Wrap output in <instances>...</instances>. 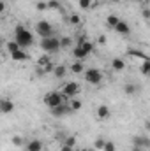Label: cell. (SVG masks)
<instances>
[{
  "mask_svg": "<svg viewBox=\"0 0 150 151\" xmlns=\"http://www.w3.org/2000/svg\"><path fill=\"white\" fill-rule=\"evenodd\" d=\"M7 49H9V53H14V51L21 49V47L18 46V42H16V40H11V42H7Z\"/></svg>",
  "mask_w": 150,
  "mask_h": 151,
  "instance_id": "cell-24",
  "label": "cell"
},
{
  "mask_svg": "<svg viewBox=\"0 0 150 151\" xmlns=\"http://www.w3.org/2000/svg\"><path fill=\"white\" fill-rule=\"evenodd\" d=\"M0 46H2V39H0Z\"/></svg>",
  "mask_w": 150,
  "mask_h": 151,
  "instance_id": "cell-43",
  "label": "cell"
},
{
  "mask_svg": "<svg viewBox=\"0 0 150 151\" xmlns=\"http://www.w3.org/2000/svg\"><path fill=\"white\" fill-rule=\"evenodd\" d=\"M127 55L133 56V58H140V60H147V55L140 49H127Z\"/></svg>",
  "mask_w": 150,
  "mask_h": 151,
  "instance_id": "cell-18",
  "label": "cell"
},
{
  "mask_svg": "<svg viewBox=\"0 0 150 151\" xmlns=\"http://www.w3.org/2000/svg\"><path fill=\"white\" fill-rule=\"evenodd\" d=\"M12 144H14L16 148H20V146H23V139L16 135V137H12Z\"/></svg>",
  "mask_w": 150,
  "mask_h": 151,
  "instance_id": "cell-32",
  "label": "cell"
},
{
  "mask_svg": "<svg viewBox=\"0 0 150 151\" xmlns=\"http://www.w3.org/2000/svg\"><path fill=\"white\" fill-rule=\"evenodd\" d=\"M111 116V111H110V107L106 106V104H101L99 107H97V118L99 119H108Z\"/></svg>",
  "mask_w": 150,
  "mask_h": 151,
  "instance_id": "cell-11",
  "label": "cell"
},
{
  "mask_svg": "<svg viewBox=\"0 0 150 151\" xmlns=\"http://www.w3.org/2000/svg\"><path fill=\"white\" fill-rule=\"evenodd\" d=\"M133 151H145L143 148H138V146H133Z\"/></svg>",
  "mask_w": 150,
  "mask_h": 151,
  "instance_id": "cell-38",
  "label": "cell"
},
{
  "mask_svg": "<svg viewBox=\"0 0 150 151\" xmlns=\"http://www.w3.org/2000/svg\"><path fill=\"white\" fill-rule=\"evenodd\" d=\"M14 111V102L9 99H0V113L2 114H9Z\"/></svg>",
  "mask_w": 150,
  "mask_h": 151,
  "instance_id": "cell-8",
  "label": "cell"
},
{
  "mask_svg": "<svg viewBox=\"0 0 150 151\" xmlns=\"http://www.w3.org/2000/svg\"><path fill=\"white\" fill-rule=\"evenodd\" d=\"M111 67H113V70L122 72V70L125 69V62H124L122 58H113V60H111Z\"/></svg>",
  "mask_w": 150,
  "mask_h": 151,
  "instance_id": "cell-15",
  "label": "cell"
},
{
  "mask_svg": "<svg viewBox=\"0 0 150 151\" xmlns=\"http://www.w3.org/2000/svg\"><path fill=\"white\" fill-rule=\"evenodd\" d=\"M133 146H138V148H143V150H147L150 146V139L147 135H136L134 139H133Z\"/></svg>",
  "mask_w": 150,
  "mask_h": 151,
  "instance_id": "cell-9",
  "label": "cell"
},
{
  "mask_svg": "<svg viewBox=\"0 0 150 151\" xmlns=\"http://www.w3.org/2000/svg\"><path fill=\"white\" fill-rule=\"evenodd\" d=\"M64 102H67V100H66L64 95L58 93V91H50V93H46V97H44V104H46V107H50V109H53V107H57V106H60V104H64Z\"/></svg>",
  "mask_w": 150,
  "mask_h": 151,
  "instance_id": "cell-3",
  "label": "cell"
},
{
  "mask_svg": "<svg viewBox=\"0 0 150 151\" xmlns=\"http://www.w3.org/2000/svg\"><path fill=\"white\" fill-rule=\"evenodd\" d=\"M71 46H73V40H71V37L60 39V47H71Z\"/></svg>",
  "mask_w": 150,
  "mask_h": 151,
  "instance_id": "cell-26",
  "label": "cell"
},
{
  "mask_svg": "<svg viewBox=\"0 0 150 151\" xmlns=\"http://www.w3.org/2000/svg\"><path fill=\"white\" fill-rule=\"evenodd\" d=\"M120 21V18L117 16V14H108V18H106V27L108 28H115V25Z\"/></svg>",
  "mask_w": 150,
  "mask_h": 151,
  "instance_id": "cell-19",
  "label": "cell"
},
{
  "mask_svg": "<svg viewBox=\"0 0 150 151\" xmlns=\"http://www.w3.org/2000/svg\"><path fill=\"white\" fill-rule=\"evenodd\" d=\"M36 7H37V11H46V9H48L46 2H37V5H36Z\"/></svg>",
  "mask_w": 150,
  "mask_h": 151,
  "instance_id": "cell-33",
  "label": "cell"
},
{
  "mask_svg": "<svg viewBox=\"0 0 150 151\" xmlns=\"http://www.w3.org/2000/svg\"><path fill=\"white\" fill-rule=\"evenodd\" d=\"M60 93L64 95L66 100L71 99V97H76V95L79 93V84H78L76 81H69V83H66V84L62 86V91H60Z\"/></svg>",
  "mask_w": 150,
  "mask_h": 151,
  "instance_id": "cell-5",
  "label": "cell"
},
{
  "mask_svg": "<svg viewBox=\"0 0 150 151\" xmlns=\"http://www.w3.org/2000/svg\"><path fill=\"white\" fill-rule=\"evenodd\" d=\"M149 70H150V62H149V58H147V60H143V65H141V74L147 76V74H149Z\"/></svg>",
  "mask_w": 150,
  "mask_h": 151,
  "instance_id": "cell-27",
  "label": "cell"
},
{
  "mask_svg": "<svg viewBox=\"0 0 150 151\" xmlns=\"http://www.w3.org/2000/svg\"><path fill=\"white\" fill-rule=\"evenodd\" d=\"M73 56H74L76 60H79V62H81L83 58H87V56H88V53L85 51V47H83V46H79V44H78L74 49H73Z\"/></svg>",
  "mask_w": 150,
  "mask_h": 151,
  "instance_id": "cell-12",
  "label": "cell"
},
{
  "mask_svg": "<svg viewBox=\"0 0 150 151\" xmlns=\"http://www.w3.org/2000/svg\"><path fill=\"white\" fill-rule=\"evenodd\" d=\"M14 40L18 42V46L21 49H25V47H28V46L34 44V34L28 28H25L23 25H18L14 28Z\"/></svg>",
  "mask_w": 150,
  "mask_h": 151,
  "instance_id": "cell-1",
  "label": "cell"
},
{
  "mask_svg": "<svg viewBox=\"0 0 150 151\" xmlns=\"http://www.w3.org/2000/svg\"><path fill=\"white\" fill-rule=\"evenodd\" d=\"M67 104H69V107H71V113L79 111V109H81V106H83L79 99H73V100H71V102H67Z\"/></svg>",
  "mask_w": 150,
  "mask_h": 151,
  "instance_id": "cell-21",
  "label": "cell"
},
{
  "mask_svg": "<svg viewBox=\"0 0 150 151\" xmlns=\"http://www.w3.org/2000/svg\"><path fill=\"white\" fill-rule=\"evenodd\" d=\"M111 2H120V0H111Z\"/></svg>",
  "mask_w": 150,
  "mask_h": 151,
  "instance_id": "cell-40",
  "label": "cell"
},
{
  "mask_svg": "<svg viewBox=\"0 0 150 151\" xmlns=\"http://www.w3.org/2000/svg\"><path fill=\"white\" fill-rule=\"evenodd\" d=\"M11 58H12V62H25L28 56H27V53L23 49H18V51L11 53Z\"/></svg>",
  "mask_w": 150,
  "mask_h": 151,
  "instance_id": "cell-13",
  "label": "cell"
},
{
  "mask_svg": "<svg viewBox=\"0 0 150 151\" xmlns=\"http://www.w3.org/2000/svg\"><path fill=\"white\" fill-rule=\"evenodd\" d=\"M53 116H57V118H64V116H67V114L71 113V107H69V104L67 102H64V104H60V106H57V107H53V109H50Z\"/></svg>",
  "mask_w": 150,
  "mask_h": 151,
  "instance_id": "cell-7",
  "label": "cell"
},
{
  "mask_svg": "<svg viewBox=\"0 0 150 151\" xmlns=\"http://www.w3.org/2000/svg\"><path fill=\"white\" fill-rule=\"evenodd\" d=\"M41 47H42V51H44L46 55H53V53H57V51L60 49V39L55 37V35L42 39V40H41Z\"/></svg>",
  "mask_w": 150,
  "mask_h": 151,
  "instance_id": "cell-2",
  "label": "cell"
},
{
  "mask_svg": "<svg viewBox=\"0 0 150 151\" xmlns=\"http://www.w3.org/2000/svg\"><path fill=\"white\" fill-rule=\"evenodd\" d=\"M124 91H125L127 95H134V93H138V91H140V86H138V84H134V83H127V84L124 86Z\"/></svg>",
  "mask_w": 150,
  "mask_h": 151,
  "instance_id": "cell-16",
  "label": "cell"
},
{
  "mask_svg": "<svg viewBox=\"0 0 150 151\" xmlns=\"http://www.w3.org/2000/svg\"><path fill=\"white\" fill-rule=\"evenodd\" d=\"M129 2H140V0H129Z\"/></svg>",
  "mask_w": 150,
  "mask_h": 151,
  "instance_id": "cell-39",
  "label": "cell"
},
{
  "mask_svg": "<svg viewBox=\"0 0 150 151\" xmlns=\"http://www.w3.org/2000/svg\"><path fill=\"white\" fill-rule=\"evenodd\" d=\"M27 151H42V142L39 139H32L27 144Z\"/></svg>",
  "mask_w": 150,
  "mask_h": 151,
  "instance_id": "cell-14",
  "label": "cell"
},
{
  "mask_svg": "<svg viewBox=\"0 0 150 151\" xmlns=\"http://www.w3.org/2000/svg\"><path fill=\"white\" fill-rule=\"evenodd\" d=\"M99 42H101V44H104V42H106V37H104V35H101V37H99Z\"/></svg>",
  "mask_w": 150,
  "mask_h": 151,
  "instance_id": "cell-37",
  "label": "cell"
},
{
  "mask_svg": "<svg viewBox=\"0 0 150 151\" xmlns=\"http://www.w3.org/2000/svg\"><path fill=\"white\" fill-rule=\"evenodd\" d=\"M0 63H2V56H0Z\"/></svg>",
  "mask_w": 150,
  "mask_h": 151,
  "instance_id": "cell-42",
  "label": "cell"
},
{
  "mask_svg": "<svg viewBox=\"0 0 150 151\" xmlns=\"http://www.w3.org/2000/svg\"><path fill=\"white\" fill-rule=\"evenodd\" d=\"M36 32L41 39H46V37H51L53 35V27L48 23V21H39L36 25Z\"/></svg>",
  "mask_w": 150,
  "mask_h": 151,
  "instance_id": "cell-6",
  "label": "cell"
},
{
  "mask_svg": "<svg viewBox=\"0 0 150 151\" xmlns=\"http://www.w3.org/2000/svg\"><path fill=\"white\" fill-rule=\"evenodd\" d=\"M79 21H81V19H79V16H78V14H71V16H69V23H71V25L78 27V25H79Z\"/></svg>",
  "mask_w": 150,
  "mask_h": 151,
  "instance_id": "cell-29",
  "label": "cell"
},
{
  "mask_svg": "<svg viewBox=\"0 0 150 151\" xmlns=\"http://www.w3.org/2000/svg\"><path fill=\"white\" fill-rule=\"evenodd\" d=\"M71 72H73V74H83V72H85V69H83V63H81L79 60H76L74 63L71 65Z\"/></svg>",
  "mask_w": 150,
  "mask_h": 151,
  "instance_id": "cell-20",
  "label": "cell"
},
{
  "mask_svg": "<svg viewBox=\"0 0 150 151\" xmlns=\"http://www.w3.org/2000/svg\"><path fill=\"white\" fill-rule=\"evenodd\" d=\"M5 9H7V5H5V2L4 0H0V16L5 12Z\"/></svg>",
  "mask_w": 150,
  "mask_h": 151,
  "instance_id": "cell-34",
  "label": "cell"
},
{
  "mask_svg": "<svg viewBox=\"0 0 150 151\" xmlns=\"http://www.w3.org/2000/svg\"><path fill=\"white\" fill-rule=\"evenodd\" d=\"M60 151H73V148H69V146H62V150Z\"/></svg>",
  "mask_w": 150,
  "mask_h": 151,
  "instance_id": "cell-36",
  "label": "cell"
},
{
  "mask_svg": "<svg viewBox=\"0 0 150 151\" xmlns=\"http://www.w3.org/2000/svg\"><path fill=\"white\" fill-rule=\"evenodd\" d=\"M149 16H150L149 9H145V11H143V18H145V19H149Z\"/></svg>",
  "mask_w": 150,
  "mask_h": 151,
  "instance_id": "cell-35",
  "label": "cell"
},
{
  "mask_svg": "<svg viewBox=\"0 0 150 151\" xmlns=\"http://www.w3.org/2000/svg\"><path fill=\"white\" fill-rule=\"evenodd\" d=\"M46 5H48V9H55V11L60 9V2L58 0H50V2H46Z\"/></svg>",
  "mask_w": 150,
  "mask_h": 151,
  "instance_id": "cell-25",
  "label": "cell"
},
{
  "mask_svg": "<svg viewBox=\"0 0 150 151\" xmlns=\"http://www.w3.org/2000/svg\"><path fill=\"white\" fill-rule=\"evenodd\" d=\"M113 30H115L117 34H120V35H129V34H131V28H129V25H127L125 21H122V19H120V21L115 25V28H113Z\"/></svg>",
  "mask_w": 150,
  "mask_h": 151,
  "instance_id": "cell-10",
  "label": "cell"
},
{
  "mask_svg": "<svg viewBox=\"0 0 150 151\" xmlns=\"http://www.w3.org/2000/svg\"><path fill=\"white\" fill-rule=\"evenodd\" d=\"M64 146L74 148V146H76V137H67V139H66V142H64Z\"/></svg>",
  "mask_w": 150,
  "mask_h": 151,
  "instance_id": "cell-30",
  "label": "cell"
},
{
  "mask_svg": "<svg viewBox=\"0 0 150 151\" xmlns=\"http://www.w3.org/2000/svg\"><path fill=\"white\" fill-rule=\"evenodd\" d=\"M48 63H51V58H50V55H44V56H41L37 60V67L39 69H44Z\"/></svg>",
  "mask_w": 150,
  "mask_h": 151,
  "instance_id": "cell-22",
  "label": "cell"
},
{
  "mask_svg": "<svg viewBox=\"0 0 150 151\" xmlns=\"http://www.w3.org/2000/svg\"><path fill=\"white\" fill-rule=\"evenodd\" d=\"M104 139H97L95 142H94V150H103V146H104Z\"/></svg>",
  "mask_w": 150,
  "mask_h": 151,
  "instance_id": "cell-31",
  "label": "cell"
},
{
  "mask_svg": "<svg viewBox=\"0 0 150 151\" xmlns=\"http://www.w3.org/2000/svg\"><path fill=\"white\" fill-rule=\"evenodd\" d=\"M103 150H104V151H117V148H115V142H111V141H106V142H104V146H103Z\"/></svg>",
  "mask_w": 150,
  "mask_h": 151,
  "instance_id": "cell-28",
  "label": "cell"
},
{
  "mask_svg": "<svg viewBox=\"0 0 150 151\" xmlns=\"http://www.w3.org/2000/svg\"><path fill=\"white\" fill-rule=\"evenodd\" d=\"M66 72H67L66 65H55V67H53V76L58 77V79H62V77L66 76Z\"/></svg>",
  "mask_w": 150,
  "mask_h": 151,
  "instance_id": "cell-17",
  "label": "cell"
},
{
  "mask_svg": "<svg viewBox=\"0 0 150 151\" xmlns=\"http://www.w3.org/2000/svg\"><path fill=\"white\" fill-rule=\"evenodd\" d=\"M78 5H79V9L87 11V9L92 7V0H78Z\"/></svg>",
  "mask_w": 150,
  "mask_h": 151,
  "instance_id": "cell-23",
  "label": "cell"
},
{
  "mask_svg": "<svg viewBox=\"0 0 150 151\" xmlns=\"http://www.w3.org/2000/svg\"><path fill=\"white\" fill-rule=\"evenodd\" d=\"M87 151H95V150H87Z\"/></svg>",
  "mask_w": 150,
  "mask_h": 151,
  "instance_id": "cell-41",
  "label": "cell"
},
{
  "mask_svg": "<svg viewBox=\"0 0 150 151\" xmlns=\"http://www.w3.org/2000/svg\"><path fill=\"white\" fill-rule=\"evenodd\" d=\"M83 76H85V81H87L88 84H94V86H97V84L103 81V77H104L99 69H88V70L83 72Z\"/></svg>",
  "mask_w": 150,
  "mask_h": 151,
  "instance_id": "cell-4",
  "label": "cell"
}]
</instances>
